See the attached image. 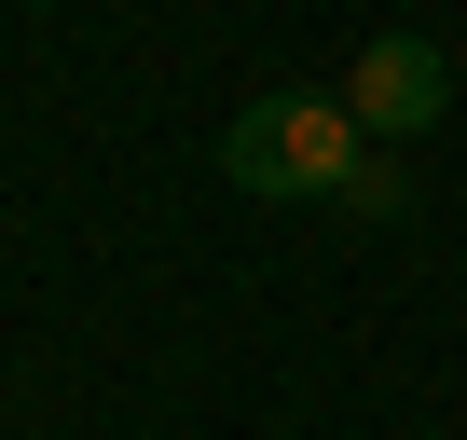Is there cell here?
<instances>
[{
    "label": "cell",
    "instance_id": "6da1fadb",
    "mask_svg": "<svg viewBox=\"0 0 467 440\" xmlns=\"http://www.w3.org/2000/svg\"><path fill=\"white\" fill-rule=\"evenodd\" d=\"M358 152H371V124L344 97H248V110L220 124V179L262 193V206H330Z\"/></svg>",
    "mask_w": 467,
    "mask_h": 440
},
{
    "label": "cell",
    "instance_id": "7a4b0ae2",
    "mask_svg": "<svg viewBox=\"0 0 467 440\" xmlns=\"http://www.w3.org/2000/svg\"><path fill=\"white\" fill-rule=\"evenodd\" d=\"M330 97H344L385 152H412V138L453 110V56H440V42H412V28H371V42L344 56V83H330Z\"/></svg>",
    "mask_w": 467,
    "mask_h": 440
},
{
    "label": "cell",
    "instance_id": "3957f363",
    "mask_svg": "<svg viewBox=\"0 0 467 440\" xmlns=\"http://www.w3.org/2000/svg\"><path fill=\"white\" fill-rule=\"evenodd\" d=\"M330 220H358V235H399V220H412V165L371 138L358 165H344V193H330Z\"/></svg>",
    "mask_w": 467,
    "mask_h": 440
}]
</instances>
